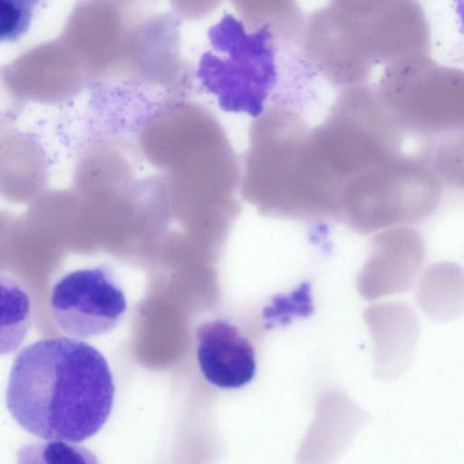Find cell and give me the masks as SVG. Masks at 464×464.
<instances>
[{
	"instance_id": "6da1fadb",
	"label": "cell",
	"mask_w": 464,
	"mask_h": 464,
	"mask_svg": "<svg viewBox=\"0 0 464 464\" xmlns=\"http://www.w3.org/2000/svg\"><path fill=\"white\" fill-rule=\"evenodd\" d=\"M114 391L110 366L95 347L76 337H47L24 347L14 360L6 406L27 432L77 443L103 427Z\"/></svg>"
},
{
	"instance_id": "7a4b0ae2",
	"label": "cell",
	"mask_w": 464,
	"mask_h": 464,
	"mask_svg": "<svg viewBox=\"0 0 464 464\" xmlns=\"http://www.w3.org/2000/svg\"><path fill=\"white\" fill-rule=\"evenodd\" d=\"M441 179L429 159L401 154L354 179L341 198L339 222L361 234L419 222L441 196Z\"/></svg>"
},
{
	"instance_id": "3957f363",
	"label": "cell",
	"mask_w": 464,
	"mask_h": 464,
	"mask_svg": "<svg viewBox=\"0 0 464 464\" xmlns=\"http://www.w3.org/2000/svg\"><path fill=\"white\" fill-rule=\"evenodd\" d=\"M308 130L298 112L283 105L267 107L252 122L239 188L261 214L305 221L297 156Z\"/></svg>"
},
{
	"instance_id": "277c9868",
	"label": "cell",
	"mask_w": 464,
	"mask_h": 464,
	"mask_svg": "<svg viewBox=\"0 0 464 464\" xmlns=\"http://www.w3.org/2000/svg\"><path fill=\"white\" fill-rule=\"evenodd\" d=\"M212 50L200 60L198 78L226 111L256 117L276 85V38L225 14L208 33Z\"/></svg>"
},
{
	"instance_id": "5b68a950",
	"label": "cell",
	"mask_w": 464,
	"mask_h": 464,
	"mask_svg": "<svg viewBox=\"0 0 464 464\" xmlns=\"http://www.w3.org/2000/svg\"><path fill=\"white\" fill-rule=\"evenodd\" d=\"M50 308L61 331L90 338L114 329L125 314L127 301L112 273L98 266L64 275L52 289Z\"/></svg>"
},
{
	"instance_id": "8992f818",
	"label": "cell",
	"mask_w": 464,
	"mask_h": 464,
	"mask_svg": "<svg viewBox=\"0 0 464 464\" xmlns=\"http://www.w3.org/2000/svg\"><path fill=\"white\" fill-rule=\"evenodd\" d=\"M301 45L310 65L343 89L364 84L371 70L356 17L330 5L305 18Z\"/></svg>"
},
{
	"instance_id": "52a82bcc",
	"label": "cell",
	"mask_w": 464,
	"mask_h": 464,
	"mask_svg": "<svg viewBox=\"0 0 464 464\" xmlns=\"http://www.w3.org/2000/svg\"><path fill=\"white\" fill-rule=\"evenodd\" d=\"M196 342L199 369L209 383L237 389L254 378L255 351L232 324L225 320L204 323L196 331Z\"/></svg>"
},
{
	"instance_id": "ba28073f",
	"label": "cell",
	"mask_w": 464,
	"mask_h": 464,
	"mask_svg": "<svg viewBox=\"0 0 464 464\" xmlns=\"http://www.w3.org/2000/svg\"><path fill=\"white\" fill-rule=\"evenodd\" d=\"M399 230L380 232L374 239L372 263L378 291L403 293L408 291L421 267L424 250L420 241L398 239Z\"/></svg>"
},
{
	"instance_id": "9c48e42d",
	"label": "cell",
	"mask_w": 464,
	"mask_h": 464,
	"mask_svg": "<svg viewBox=\"0 0 464 464\" xmlns=\"http://www.w3.org/2000/svg\"><path fill=\"white\" fill-rule=\"evenodd\" d=\"M384 373L397 378L411 365L420 334L417 314L405 302L385 305L379 312Z\"/></svg>"
},
{
	"instance_id": "30bf717a",
	"label": "cell",
	"mask_w": 464,
	"mask_h": 464,
	"mask_svg": "<svg viewBox=\"0 0 464 464\" xmlns=\"http://www.w3.org/2000/svg\"><path fill=\"white\" fill-rule=\"evenodd\" d=\"M420 309L431 321L447 323L464 314V270L438 263L424 273L416 294Z\"/></svg>"
},
{
	"instance_id": "8fae6325",
	"label": "cell",
	"mask_w": 464,
	"mask_h": 464,
	"mask_svg": "<svg viewBox=\"0 0 464 464\" xmlns=\"http://www.w3.org/2000/svg\"><path fill=\"white\" fill-rule=\"evenodd\" d=\"M229 1L247 27L266 29L283 42L300 37L305 18L297 0Z\"/></svg>"
},
{
	"instance_id": "7c38bea8",
	"label": "cell",
	"mask_w": 464,
	"mask_h": 464,
	"mask_svg": "<svg viewBox=\"0 0 464 464\" xmlns=\"http://www.w3.org/2000/svg\"><path fill=\"white\" fill-rule=\"evenodd\" d=\"M30 304L26 293L14 282H2L1 353L15 350L26 334Z\"/></svg>"
},
{
	"instance_id": "4fadbf2b",
	"label": "cell",
	"mask_w": 464,
	"mask_h": 464,
	"mask_svg": "<svg viewBox=\"0 0 464 464\" xmlns=\"http://www.w3.org/2000/svg\"><path fill=\"white\" fill-rule=\"evenodd\" d=\"M430 162L441 181L464 189V131L440 136L433 145Z\"/></svg>"
},
{
	"instance_id": "5bb4252c",
	"label": "cell",
	"mask_w": 464,
	"mask_h": 464,
	"mask_svg": "<svg viewBox=\"0 0 464 464\" xmlns=\"http://www.w3.org/2000/svg\"><path fill=\"white\" fill-rule=\"evenodd\" d=\"M93 457L86 449L64 440L27 445L18 454L20 461L26 459L23 462L47 463L96 462Z\"/></svg>"
},
{
	"instance_id": "9a60e30c",
	"label": "cell",
	"mask_w": 464,
	"mask_h": 464,
	"mask_svg": "<svg viewBox=\"0 0 464 464\" xmlns=\"http://www.w3.org/2000/svg\"><path fill=\"white\" fill-rule=\"evenodd\" d=\"M39 0H1V40L15 41L30 25Z\"/></svg>"
},
{
	"instance_id": "2e32d148",
	"label": "cell",
	"mask_w": 464,
	"mask_h": 464,
	"mask_svg": "<svg viewBox=\"0 0 464 464\" xmlns=\"http://www.w3.org/2000/svg\"><path fill=\"white\" fill-rule=\"evenodd\" d=\"M455 10L459 21L460 30L464 34V0H453Z\"/></svg>"
}]
</instances>
